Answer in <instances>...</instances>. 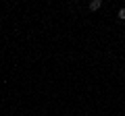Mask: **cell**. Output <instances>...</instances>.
<instances>
[{
  "mask_svg": "<svg viewBox=\"0 0 125 116\" xmlns=\"http://www.w3.org/2000/svg\"><path fill=\"white\" fill-rule=\"evenodd\" d=\"M100 6H102V0H92L90 2V10H98Z\"/></svg>",
  "mask_w": 125,
  "mask_h": 116,
  "instance_id": "1",
  "label": "cell"
},
{
  "mask_svg": "<svg viewBox=\"0 0 125 116\" xmlns=\"http://www.w3.org/2000/svg\"><path fill=\"white\" fill-rule=\"evenodd\" d=\"M119 19H121V21H125V8L119 10Z\"/></svg>",
  "mask_w": 125,
  "mask_h": 116,
  "instance_id": "2",
  "label": "cell"
}]
</instances>
